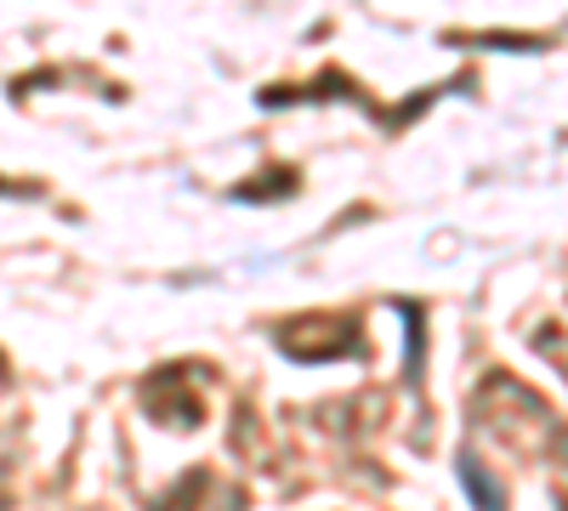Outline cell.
Here are the masks:
<instances>
[{
    "label": "cell",
    "instance_id": "cell-1",
    "mask_svg": "<svg viewBox=\"0 0 568 511\" xmlns=\"http://www.w3.org/2000/svg\"><path fill=\"white\" fill-rule=\"evenodd\" d=\"M471 421L517 454H546L562 438V421L551 415V403L517 376H506V369H489L484 387L471 392Z\"/></svg>",
    "mask_w": 568,
    "mask_h": 511
},
{
    "label": "cell",
    "instance_id": "cell-2",
    "mask_svg": "<svg viewBox=\"0 0 568 511\" xmlns=\"http://www.w3.org/2000/svg\"><path fill=\"white\" fill-rule=\"evenodd\" d=\"M278 347L291 352L296 364L358 358V352H364V330H358V318H329V313H313V318H291V324H278Z\"/></svg>",
    "mask_w": 568,
    "mask_h": 511
},
{
    "label": "cell",
    "instance_id": "cell-3",
    "mask_svg": "<svg viewBox=\"0 0 568 511\" xmlns=\"http://www.w3.org/2000/svg\"><path fill=\"white\" fill-rule=\"evenodd\" d=\"M142 403H149L154 421L176 427V432H194L205 421V398H200V369L194 364H165L160 376L142 381Z\"/></svg>",
    "mask_w": 568,
    "mask_h": 511
},
{
    "label": "cell",
    "instance_id": "cell-4",
    "mask_svg": "<svg viewBox=\"0 0 568 511\" xmlns=\"http://www.w3.org/2000/svg\"><path fill=\"white\" fill-rule=\"evenodd\" d=\"M460 483H466L471 500H478V511H506V489H500V478L484 467L478 454H460Z\"/></svg>",
    "mask_w": 568,
    "mask_h": 511
},
{
    "label": "cell",
    "instance_id": "cell-5",
    "mask_svg": "<svg viewBox=\"0 0 568 511\" xmlns=\"http://www.w3.org/2000/svg\"><path fill=\"white\" fill-rule=\"evenodd\" d=\"M296 188H302V171H296V165H273L267 176L245 182V188H233V200H256V205H267V200H291Z\"/></svg>",
    "mask_w": 568,
    "mask_h": 511
},
{
    "label": "cell",
    "instance_id": "cell-6",
    "mask_svg": "<svg viewBox=\"0 0 568 511\" xmlns=\"http://www.w3.org/2000/svg\"><path fill=\"white\" fill-rule=\"evenodd\" d=\"M200 494H211V472H205V467L187 472V478H182V483H176V489H171V494H165L154 511H194V500H200Z\"/></svg>",
    "mask_w": 568,
    "mask_h": 511
},
{
    "label": "cell",
    "instance_id": "cell-7",
    "mask_svg": "<svg viewBox=\"0 0 568 511\" xmlns=\"http://www.w3.org/2000/svg\"><path fill=\"white\" fill-rule=\"evenodd\" d=\"M471 40L478 45H524V52L529 45H546V34H471Z\"/></svg>",
    "mask_w": 568,
    "mask_h": 511
}]
</instances>
